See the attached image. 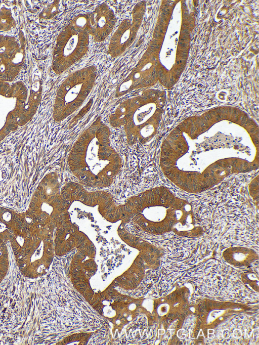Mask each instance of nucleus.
Returning a JSON list of instances; mask_svg holds the SVG:
<instances>
[{
    "instance_id": "obj_23",
    "label": "nucleus",
    "mask_w": 259,
    "mask_h": 345,
    "mask_svg": "<svg viewBox=\"0 0 259 345\" xmlns=\"http://www.w3.org/2000/svg\"><path fill=\"white\" fill-rule=\"evenodd\" d=\"M182 43H183V42H182V41H179L178 42V45H179V46H180Z\"/></svg>"
},
{
    "instance_id": "obj_24",
    "label": "nucleus",
    "mask_w": 259,
    "mask_h": 345,
    "mask_svg": "<svg viewBox=\"0 0 259 345\" xmlns=\"http://www.w3.org/2000/svg\"><path fill=\"white\" fill-rule=\"evenodd\" d=\"M189 25L190 27H193L194 26V25L193 24H191V23H190Z\"/></svg>"
},
{
    "instance_id": "obj_13",
    "label": "nucleus",
    "mask_w": 259,
    "mask_h": 345,
    "mask_svg": "<svg viewBox=\"0 0 259 345\" xmlns=\"http://www.w3.org/2000/svg\"><path fill=\"white\" fill-rule=\"evenodd\" d=\"M24 51L13 37L0 35V81H13L18 74Z\"/></svg>"
},
{
    "instance_id": "obj_1",
    "label": "nucleus",
    "mask_w": 259,
    "mask_h": 345,
    "mask_svg": "<svg viewBox=\"0 0 259 345\" xmlns=\"http://www.w3.org/2000/svg\"><path fill=\"white\" fill-rule=\"evenodd\" d=\"M259 129L236 108L190 116L164 139L159 164L164 176L186 192L208 190L229 177L258 167Z\"/></svg>"
},
{
    "instance_id": "obj_21",
    "label": "nucleus",
    "mask_w": 259,
    "mask_h": 345,
    "mask_svg": "<svg viewBox=\"0 0 259 345\" xmlns=\"http://www.w3.org/2000/svg\"><path fill=\"white\" fill-rule=\"evenodd\" d=\"M182 7H183V8L184 9H186V4H185V3H183V4H182Z\"/></svg>"
},
{
    "instance_id": "obj_16",
    "label": "nucleus",
    "mask_w": 259,
    "mask_h": 345,
    "mask_svg": "<svg viewBox=\"0 0 259 345\" xmlns=\"http://www.w3.org/2000/svg\"><path fill=\"white\" fill-rule=\"evenodd\" d=\"M42 94V86L39 80L33 83L29 96L19 115L18 126H23L28 122L34 115L40 104Z\"/></svg>"
},
{
    "instance_id": "obj_10",
    "label": "nucleus",
    "mask_w": 259,
    "mask_h": 345,
    "mask_svg": "<svg viewBox=\"0 0 259 345\" xmlns=\"http://www.w3.org/2000/svg\"><path fill=\"white\" fill-rule=\"evenodd\" d=\"M27 97L23 82L10 84L0 81V142L18 128V118Z\"/></svg>"
},
{
    "instance_id": "obj_25",
    "label": "nucleus",
    "mask_w": 259,
    "mask_h": 345,
    "mask_svg": "<svg viewBox=\"0 0 259 345\" xmlns=\"http://www.w3.org/2000/svg\"><path fill=\"white\" fill-rule=\"evenodd\" d=\"M196 32V29L193 30V32L195 33Z\"/></svg>"
},
{
    "instance_id": "obj_11",
    "label": "nucleus",
    "mask_w": 259,
    "mask_h": 345,
    "mask_svg": "<svg viewBox=\"0 0 259 345\" xmlns=\"http://www.w3.org/2000/svg\"><path fill=\"white\" fill-rule=\"evenodd\" d=\"M144 1L136 4L131 16L123 19L113 32L108 47V54L113 58L123 55L131 46L137 37L145 12Z\"/></svg>"
},
{
    "instance_id": "obj_22",
    "label": "nucleus",
    "mask_w": 259,
    "mask_h": 345,
    "mask_svg": "<svg viewBox=\"0 0 259 345\" xmlns=\"http://www.w3.org/2000/svg\"><path fill=\"white\" fill-rule=\"evenodd\" d=\"M182 26L184 27L183 28H186V27H187V25L185 23H184L182 24Z\"/></svg>"
},
{
    "instance_id": "obj_5",
    "label": "nucleus",
    "mask_w": 259,
    "mask_h": 345,
    "mask_svg": "<svg viewBox=\"0 0 259 345\" xmlns=\"http://www.w3.org/2000/svg\"><path fill=\"white\" fill-rule=\"evenodd\" d=\"M55 229L32 224L28 233L12 248L17 266L24 277L36 279L48 271L55 252Z\"/></svg>"
},
{
    "instance_id": "obj_2",
    "label": "nucleus",
    "mask_w": 259,
    "mask_h": 345,
    "mask_svg": "<svg viewBox=\"0 0 259 345\" xmlns=\"http://www.w3.org/2000/svg\"><path fill=\"white\" fill-rule=\"evenodd\" d=\"M109 127L100 116L73 143L67 157L72 175L85 187H110L121 170L122 161L113 146Z\"/></svg>"
},
{
    "instance_id": "obj_19",
    "label": "nucleus",
    "mask_w": 259,
    "mask_h": 345,
    "mask_svg": "<svg viewBox=\"0 0 259 345\" xmlns=\"http://www.w3.org/2000/svg\"><path fill=\"white\" fill-rule=\"evenodd\" d=\"M187 32H188V27L182 29L181 33L184 34L185 33H187Z\"/></svg>"
},
{
    "instance_id": "obj_17",
    "label": "nucleus",
    "mask_w": 259,
    "mask_h": 345,
    "mask_svg": "<svg viewBox=\"0 0 259 345\" xmlns=\"http://www.w3.org/2000/svg\"><path fill=\"white\" fill-rule=\"evenodd\" d=\"M10 268V258L7 244L0 246V283L8 274Z\"/></svg>"
},
{
    "instance_id": "obj_18",
    "label": "nucleus",
    "mask_w": 259,
    "mask_h": 345,
    "mask_svg": "<svg viewBox=\"0 0 259 345\" xmlns=\"http://www.w3.org/2000/svg\"><path fill=\"white\" fill-rule=\"evenodd\" d=\"M60 1H54L45 7L40 14V16L44 19H51L56 17L60 10Z\"/></svg>"
},
{
    "instance_id": "obj_6",
    "label": "nucleus",
    "mask_w": 259,
    "mask_h": 345,
    "mask_svg": "<svg viewBox=\"0 0 259 345\" xmlns=\"http://www.w3.org/2000/svg\"><path fill=\"white\" fill-rule=\"evenodd\" d=\"M88 13L73 18L57 36L52 58V69L61 74L85 56L90 45V35L87 31Z\"/></svg>"
},
{
    "instance_id": "obj_7",
    "label": "nucleus",
    "mask_w": 259,
    "mask_h": 345,
    "mask_svg": "<svg viewBox=\"0 0 259 345\" xmlns=\"http://www.w3.org/2000/svg\"><path fill=\"white\" fill-rule=\"evenodd\" d=\"M98 69L90 65L69 74L59 85L55 96L53 118L60 122L76 111L84 103L95 84Z\"/></svg>"
},
{
    "instance_id": "obj_15",
    "label": "nucleus",
    "mask_w": 259,
    "mask_h": 345,
    "mask_svg": "<svg viewBox=\"0 0 259 345\" xmlns=\"http://www.w3.org/2000/svg\"><path fill=\"white\" fill-rule=\"evenodd\" d=\"M30 225L25 212L19 213L0 206V246L7 244L12 238L26 230Z\"/></svg>"
},
{
    "instance_id": "obj_3",
    "label": "nucleus",
    "mask_w": 259,
    "mask_h": 345,
    "mask_svg": "<svg viewBox=\"0 0 259 345\" xmlns=\"http://www.w3.org/2000/svg\"><path fill=\"white\" fill-rule=\"evenodd\" d=\"M133 221L142 230L155 234L190 231L196 227L191 205L164 186L156 187L125 201Z\"/></svg>"
},
{
    "instance_id": "obj_9",
    "label": "nucleus",
    "mask_w": 259,
    "mask_h": 345,
    "mask_svg": "<svg viewBox=\"0 0 259 345\" xmlns=\"http://www.w3.org/2000/svg\"><path fill=\"white\" fill-rule=\"evenodd\" d=\"M63 201L69 209L74 202L88 206L97 207L101 216L110 223H116L124 219L131 220L132 214L127 205L117 204L112 195L104 190L89 191L78 182H69L61 188Z\"/></svg>"
},
{
    "instance_id": "obj_4",
    "label": "nucleus",
    "mask_w": 259,
    "mask_h": 345,
    "mask_svg": "<svg viewBox=\"0 0 259 345\" xmlns=\"http://www.w3.org/2000/svg\"><path fill=\"white\" fill-rule=\"evenodd\" d=\"M164 98L160 91L150 90L126 99L110 115L109 124L123 128L129 145L147 144L160 128Z\"/></svg>"
},
{
    "instance_id": "obj_8",
    "label": "nucleus",
    "mask_w": 259,
    "mask_h": 345,
    "mask_svg": "<svg viewBox=\"0 0 259 345\" xmlns=\"http://www.w3.org/2000/svg\"><path fill=\"white\" fill-rule=\"evenodd\" d=\"M60 180L56 171L47 174L38 183L25 212L30 223L56 228L62 213L68 210L61 194Z\"/></svg>"
},
{
    "instance_id": "obj_12",
    "label": "nucleus",
    "mask_w": 259,
    "mask_h": 345,
    "mask_svg": "<svg viewBox=\"0 0 259 345\" xmlns=\"http://www.w3.org/2000/svg\"><path fill=\"white\" fill-rule=\"evenodd\" d=\"M155 51L149 46L135 66L117 85L116 98H120L135 90L154 84L157 78V71L156 69H150V65L156 60L155 56L152 55Z\"/></svg>"
},
{
    "instance_id": "obj_20",
    "label": "nucleus",
    "mask_w": 259,
    "mask_h": 345,
    "mask_svg": "<svg viewBox=\"0 0 259 345\" xmlns=\"http://www.w3.org/2000/svg\"><path fill=\"white\" fill-rule=\"evenodd\" d=\"M187 46V44H185V43H183V42L180 46V47H181L182 48H185V47H186Z\"/></svg>"
},
{
    "instance_id": "obj_14",
    "label": "nucleus",
    "mask_w": 259,
    "mask_h": 345,
    "mask_svg": "<svg viewBox=\"0 0 259 345\" xmlns=\"http://www.w3.org/2000/svg\"><path fill=\"white\" fill-rule=\"evenodd\" d=\"M116 23L114 12L104 2L88 13L87 31L94 41L100 42L105 40L112 32Z\"/></svg>"
}]
</instances>
